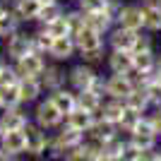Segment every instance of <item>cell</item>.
I'll return each instance as SVG.
<instances>
[{"mask_svg": "<svg viewBox=\"0 0 161 161\" xmlns=\"http://www.w3.org/2000/svg\"><path fill=\"white\" fill-rule=\"evenodd\" d=\"M99 72H96L94 67L89 65V63H80V65H75L67 75V82H70V89L75 92H82V89H89L92 84L96 82Z\"/></svg>", "mask_w": 161, "mask_h": 161, "instance_id": "5b68a950", "label": "cell"}, {"mask_svg": "<svg viewBox=\"0 0 161 161\" xmlns=\"http://www.w3.org/2000/svg\"><path fill=\"white\" fill-rule=\"evenodd\" d=\"M19 84V75H17V70H14V65H3V70H0V89L5 87H17Z\"/></svg>", "mask_w": 161, "mask_h": 161, "instance_id": "e575fe53", "label": "cell"}, {"mask_svg": "<svg viewBox=\"0 0 161 161\" xmlns=\"http://www.w3.org/2000/svg\"><path fill=\"white\" fill-rule=\"evenodd\" d=\"M75 53H77V46H75V39H72V36H60V39H53V46H51V51H48V55H51L55 63L70 60Z\"/></svg>", "mask_w": 161, "mask_h": 161, "instance_id": "9a60e30c", "label": "cell"}, {"mask_svg": "<svg viewBox=\"0 0 161 161\" xmlns=\"http://www.w3.org/2000/svg\"><path fill=\"white\" fill-rule=\"evenodd\" d=\"M144 3H156V0H142V5H144Z\"/></svg>", "mask_w": 161, "mask_h": 161, "instance_id": "681fc988", "label": "cell"}, {"mask_svg": "<svg viewBox=\"0 0 161 161\" xmlns=\"http://www.w3.org/2000/svg\"><path fill=\"white\" fill-rule=\"evenodd\" d=\"M154 75H156V80H161V55L156 58V70H154Z\"/></svg>", "mask_w": 161, "mask_h": 161, "instance_id": "ee69618b", "label": "cell"}, {"mask_svg": "<svg viewBox=\"0 0 161 161\" xmlns=\"http://www.w3.org/2000/svg\"><path fill=\"white\" fill-rule=\"evenodd\" d=\"M80 3V10L84 14H99V12H106V7H108V3L111 0H77Z\"/></svg>", "mask_w": 161, "mask_h": 161, "instance_id": "8d00e7d4", "label": "cell"}, {"mask_svg": "<svg viewBox=\"0 0 161 161\" xmlns=\"http://www.w3.org/2000/svg\"><path fill=\"white\" fill-rule=\"evenodd\" d=\"M5 63H7V60H3V58H0V70H3V65H5Z\"/></svg>", "mask_w": 161, "mask_h": 161, "instance_id": "c3c4849f", "label": "cell"}, {"mask_svg": "<svg viewBox=\"0 0 161 161\" xmlns=\"http://www.w3.org/2000/svg\"><path fill=\"white\" fill-rule=\"evenodd\" d=\"M48 99L58 106V111H60L63 115H67L70 111L77 108V92L70 89V87H60V89H55V92H51Z\"/></svg>", "mask_w": 161, "mask_h": 161, "instance_id": "5bb4252c", "label": "cell"}, {"mask_svg": "<svg viewBox=\"0 0 161 161\" xmlns=\"http://www.w3.org/2000/svg\"><path fill=\"white\" fill-rule=\"evenodd\" d=\"M34 118H36V125L43 128V130H55L65 123V115L58 111V106H55L48 96L43 101H39V106L34 111Z\"/></svg>", "mask_w": 161, "mask_h": 161, "instance_id": "7a4b0ae2", "label": "cell"}, {"mask_svg": "<svg viewBox=\"0 0 161 161\" xmlns=\"http://www.w3.org/2000/svg\"><path fill=\"white\" fill-rule=\"evenodd\" d=\"M41 5H43L41 0H14L12 10H14V14L22 19V24H24V22H36Z\"/></svg>", "mask_w": 161, "mask_h": 161, "instance_id": "ffe728a7", "label": "cell"}, {"mask_svg": "<svg viewBox=\"0 0 161 161\" xmlns=\"http://www.w3.org/2000/svg\"><path fill=\"white\" fill-rule=\"evenodd\" d=\"M125 111H128V108H125V101H120V99H106V101H103V106H101V111H99V113H94V115H101L103 120L113 123V125H120Z\"/></svg>", "mask_w": 161, "mask_h": 161, "instance_id": "ac0fdd59", "label": "cell"}, {"mask_svg": "<svg viewBox=\"0 0 161 161\" xmlns=\"http://www.w3.org/2000/svg\"><path fill=\"white\" fill-rule=\"evenodd\" d=\"M19 24H22V19L14 14L12 7H10V10H7V12L0 17V39H5V41H7L12 34L19 31Z\"/></svg>", "mask_w": 161, "mask_h": 161, "instance_id": "4316f807", "label": "cell"}, {"mask_svg": "<svg viewBox=\"0 0 161 161\" xmlns=\"http://www.w3.org/2000/svg\"><path fill=\"white\" fill-rule=\"evenodd\" d=\"M103 96H99L96 92H92V89H82V92H77V106L84 108V111H89V113H99L101 106H103Z\"/></svg>", "mask_w": 161, "mask_h": 161, "instance_id": "484cf974", "label": "cell"}, {"mask_svg": "<svg viewBox=\"0 0 161 161\" xmlns=\"http://www.w3.org/2000/svg\"><path fill=\"white\" fill-rule=\"evenodd\" d=\"M34 36V51L41 55H48V51H51V46H53V36L46 31V29L41 27L36 34H31Z\"/></svg>", "mask_w": 161, "mask_h": 161, "instance_id": "f546056e", "label": "cell"}, {"mask_svg": "<svg viewBox=\"0 0 161 161\" xmlns=\"http://www.w3.org/2000/svg\"><path fill=\"white\" fill-rule=\"evenodd\" d=\"M149 123H152V128H154V132L161 137V108H154L152 113H147Z\"/></svg>", "mask_w": 161, "mask_h": 161, "instance_id": "b9f144b4", "label": "cell"}, {"mask_svg": "<svg viewBox=\"0 0 161 161\" xmlns=\"http://www.w3.org/2000/svg\"><path fill=\"white\" fill-rule=\"evenodd\" d=\"M41 84L46 92H55V89L65 87V72H63L58 65H46V70L41 72Z\"/></svg>", "mask_w": 161, "mask_h": 161, "instance_id": "44dd1931", "label": "cell"}, {"mask_svg": "<svg viewBox=\"0 0 161 161\" xmlns=\"http://www.w3.org/2000/svg\"><path fill=\"white\" fill-rule=\"evenodd\" d=\"M29 125V118L27 113H22L19 108H10V111H3L0 113V140L3 135L7 132H19Z\"/></svg>", "mask_w": 161, "mask_h": 161, "instance_id": "9c48e42d", "label": "cell"}, {"mask_svg": "<svg viewBox=\"0 0 161 161\" xmlns=\"http://www.w3.org/2000/svg\"><path fill=\"white\" fill-rule=\"evenodd\" d=\"M108 70L113 75H130L135 70L132 65V51H111L106 55Z\"/></svg>", "mask_w": 161, "mask_h": 161, "instance_id": "7c38bea8", "label": "cell"}, {"mask_svg": "<svg viewBox=\"0 0 161 161\" xmlns=\"http://www.w3.org/2000/svg\"><path fill=\"white\" fill-rule=\"evenodd\" d=\"M96 161H118V159H113V156H106V154H103V156H99Z\"/></svg>", "mask_w": 161, "mask_h": 161, "instance_id": "7dc6e473", "label": "cell"}, {"mask_svg": "<svg viewBox=\"0 0 161 161\" xmlns=\"http://www.w3.org/2000/svg\"><path fill=\"white\" fill-rule=\"evenodd\" d=\"M94 120H96L94 113H89V111H84V108H80V106L65 115V125L72 128V130H77V132H82V135H87L89 130H92Z\"/></svg>", "mask_w": 161, "mask_h": 161, "instance_id": "4fadbf2b", "label": "cell"}, {"mask_svg": "<svg viewBox=\"0 0 161 161\" xmlns=\"http://www.w3.org/2000/svg\"><path fill=\"white\" fill-rule=\"evenodd\" d=\"M142 17H144V31H161V3H144Z\"/></svg>", "mask_w": 161, "mask_h": 161, "instance_id": "7402d4cb", "label": "cell"}, {"mask_svg": "<svg viewBox=\"0 0 161 161\" xmlns=\"http://www.w3.org/2000/svg\"><path fill=\"white\" fill-rule=\"evenodd\" d=\"M72 39H75V46H77L80 53L96 51V48H103V46H106V36H101L99 31H94V29H89V27H84L82 31H77Z\"/></svg>", "mask_w": 161, "mask_h": 161, "instance_id": "8fae6325", "label": "cell"}, {"mask_svg": "<svg viewBox=\"0 0 161 161\" xmlns=\"http://www.w3.org/2000/svg\"><path fill=\"white\" fill-rule=\"evenodd\" d=\"M84 137H87V135H82V132H77V130L67 128L65 123H63L60 130L55 132V137L48 140V154L53 156V159H65L72 149H77L82 142H84Z\"/></svg>", "mask_w": 161, "mask_h": 161, "instance_id": "6da1fadb", "label": "cell"}, {"mask_svg": "<svg viewBox=\"0 0 161 161\" xmlns=\"http://www.w3.org/2000/svg\"><path fill=\"white\" fill-rule=\"evenodd\" d=\"M12 65L17 70V75H19V80H24V77H41V72L46 70V58L41 53H29L24 58H19V60H14Z\"/></svg>", "mask_w": 161, "mask_h": 161, "instance_id": "8992f818", "label": "cell"}, {"mask_svg": "<svg viewBox=\"0 0 161 161\" xmlns=\"http://www.w3.org/2000/svg\"><path fill=\"white\" fill-rule=\"evenodd\" d=\"M123 101H125V108H128V111H135V113H142V115H147L149 108H152L147 94H144V89H132Z\"/></svg>", "mask_w": 161, "mask_h": 161, "instance_id": "603a6c76", "label": "cell"}, {"mask_svg": "<svg viewBox=\"0 0 161 161\" xmlns=\"http://www.w3.org/2000/svg\"><path fill=\"white\" fill-rule=\"evenodd\" d=\"M0 111H3V103H0Z\"/></svg>", "mask_w": 161, "mask_h": 161, "instance_id": "f907efd6", "label": "cell"}, {"mask_svg": "<svg viewBox=\"0 0 161 161\" xmlns=\"http://www.w3.org/2000/svg\"><path fill=\"white\" fill-rule=\"evenodd\" d=\"M137 39H140V31H132V29L118 27L115 24L106 36V43L111 46V51H135L137 46Z\"/></svg>", "mask_w": 161, "mask_h": 161, "instance_id": "3957f363", "label": "cell"}, {"mask_svg": "<svg viewBox=\"0 0 161 161\" xmlns=\"http://www.w3.org/2000/svg\"><path fill=\"white\" fill-rule=\"evenodd\" d=\"M156 3H161V0H156Z\"/></svg>", "mask_w": 161, "mask_h": 161, "instance_id": "f5cc1de1", "label": "cell"}, {"mask_svg": "<svg viewBox=\"0 0 161 161\" xmlns=\"http://www.w3.org/2000/svg\"><path fill=\"white\" fill-rule=\"evenodd\" d=\"M156 58L159 55L152 51H132V65L135 72H154L156 70Z\"/></svg>", "mask_w": 161, "mask_h": 161, "instance_id": "d4e9b609", "label": "cell"}, {"mask_svg": "<svg viewBox=\"0 0 161 161\" xmlns=\"http://www.w3.org/2000/svg\"><path fill=\"white\" fill-rule=\"evenodd\" d=\"M128 140L132 142V144H137V147H140L144 154H149V152H154V149H156L159 137H156V135H130Z\"/></svg>", "mask_w": 161, "mask_h": 161, "instance_id": "d6a6232c", "label": "cell"}, {"mask_svg": "<svg viewBox=\"0 0 161 161\" xmlns=\"http://www.w3.org/2000/svg\"><path fill=\"white\" fill-rule=\"evenodd\" d=\"M125 144H128V140H123L120 135H115V137H111L108 142H103V154L120 161V154H123V149H125Z\"/></svg>", "mask_w": 161, "mask_h": 161, "instance_id": "1f68e13d", "label": "cell"}, {"mask_svg": "<svg viewBox=\"0 0 161 161\" xmlns=\"http://www.w3.org/2000/svg\"><path fill=\"white\" fill-rule=\"evenodd\" d=\"M46 29L53 39H60V36H72V31H70V24H67V17L63 14V17H58L55 22H51V24H46Z\"/></svg>", "mask_w": 161, "mask_h": 161, "instance_id": "4dcf8cb0", "label": "cell"}, {"mask_svg": "<svg viewBox=\"0 0 161 161\" xmlns=\"http://www.w3.org/2000/svg\"><path fill=\"white\" fill-rule=\"evenodd\" d=\"M0 149L10 156H19L27 152V137H24V130L19 132H7L3 135V140H0Z\"/></svg>", "mask_w": 161, "mask_h": 161, "instance_id": "2e32d148", "label": "cell"}, {"mask_svg": "<svg viewBox=\"0 0 161 161\" xmlns=\"http://www.w3.org/2000/svg\"><path fill=\"white\" fill-rule=\"evenodd\" d=\"M0 103H3V111L19 108V106H22L19 89H17V87H5V89H0Z\"/></svg>", "mask_w": 161, "mask_h": 161, "instance_id": "f1b7e54d", "label": "cell"}, {"mask_svg": "<svg viewBox=\"0 0 161 161\" xmlns=\"http://www.w3.org/2000/svg\"><path fill=\"white\" fill-rule=\"evenodd\" d=\"M103 55H108L106 53V46H103V48H96V51H87V53H82V63L96 65V63H103Z\"/></svg>", "mask_w": 161, "mask_h": 161, "instance_id": "f35d334b", "label": "cell"}, {"mask_svg": "<svg viewBox=\"0 0 161 161\" xmlns=\"http://www.w3.org/2000/svg\"><path fill=\"white\" fill-rule=\"evenodd\" d=\"M24 137H27V154L41 156V154H46V152H48V140H51V137L46 135L43 128L29 123L27 128H24Z\"/></svg>", "mask_w": 161, "mask_h": 161, "instance_id": "52a82bcc", "label": "cell"}, {"mask_svg": "<svg viewBox=\"0 0 161 161\" xmlns=\"http://www.w3.org/2000/svg\"><path fill=\"white\" fill-rule=\"evenodd\" d=\"M140 118H142V113H135V111H125V115H123V120H120V125L118 128L123 130V132H132L135 130V125L140 123Z\"/></svg>", "mask_w": 161, "mask_h": 161, "instance_id": "74e56055", "label": "cell"}, {"mask_svg": "<svg viewBox=\"0 0 161 161\" xmlns=\"http://www.w3.org/2000/svg\"><path fill=\"white\" fill-rule=\"evenodd\" d=\"M87 27L99 31L101 36H108V31L115 27V22L111 19L106 12H99V14H87Z\"/></svg>", "mask_w": 161, "mask_h": 161, "instance_id": "83f0119b", "label": "cell"}, {"mask_svg": "<svg viewBox=\"0 0 161 161\" xmlns=\"http://www.w3.org/2000/svg\"><path fill=\"white\" fill-rule=\"evenodd\" d=\"M118 27L132 29V31H144V17H142V5H123L115 19Z\"/></svg>", "mask_w": 161, "mask_h": 161, "instance_id": "30bf717a", "label": "cell"}, {"mask_svg": "<svg viewBox=\"0 0 161 161\" xmlns=\"http://www.w3.org/2000/svg\"><path fill=\"white\" fill-rule=\"evenodd\" d=\"M12 161H19V159H12Z\"/></svg>", "mask_w": 161, "mask_h": 161, "instance_id": "816d5d0a", "label": "cell"}, {"mask_svg": "<svg viewBox=\"0 0 161 161\" xmlns=\"http://www.w3.org/2000/svg\"><path fill=\"white\" fill-rule=\"evenodd\" d=\"M29 53H36L34 51V36L27 31H17L12 34L10 39H7V58L10 60H19V58H24V55Z\"/></svg>", "mask_w": 161, "mask_h": 161, "instance_id": "277c9868", "label": "cell"}, {"mask_svg": "<svg viewBox=\"0 0 161 161\" xmlns=\"http://www.w3.org/2000/svg\"><path fill=\"white\" fill-rule=\"evenodd\" d=\"M144 94H147L152 108H161V80H156V75H154V80L144 87Z\"/></svg>", "mask_w": 161, "mask_h": 161, "instance_id": "d590c367", "label": "cell"}, {"mask_svg": "<svg viewBox=\"0 0 161 161\" xmlns=\"http://www.w3.org/2000/svg\"><path fill=\"white\" fill-rule=\"evenodd\" d=\"M14 156H10V154H5V152H3V149H0V161H12Z\"/></svg>", "mask_w": 161, "mask_h": 161, "instance_id": "f6af8a7d", "label": "cell"}, {"mask_svg": "<svg viewBox=\"0 0 161 161\" xmlns=\"http://www.w3.org/2000/svg\"><path fill=\"white\" fill-rule=\"evenodd\" d=\"M65 17H67V24H70V31H72V36L87 27V14L82 12L80 7H77V10H70V12H65Z\"/></svg>", "mask_w": 161, "mask_h": 161, "instance_id": "836d02e7", "label": "cell"}, {"mask_svg": "<svg viewBox=\"0 0 161 161\" xmlns=\"http://www.w3.org/2000/svg\"><path fill=\"white\" fill-rule=\"evenodd\" d=\"M63 14H65V7H63V3H60V0H51V3H43V5H41L36 22H39L41 27H46V24L55 22L58 17H63Z\"/></svg>", "mask_w": 161, "mask_h": 161, "instance_id": "cb8c5ba5", "label": "cell"}, {"mask_svg": "<svg viewBox=\"0 0 161 161\" xmlns=\"http://www.w3.org/2000/svg\"><path fill=\"white\" fill-rule=\"evenodd\" d=\"M96 120L94 125H92V130L87 132V137H92V140H99V142H108L111 137H115V135H120V128L118 125H113V123L103 120L101 115H94Z\"/></svg>", "mask_w": 161, "mask_h": 161, "instance_id": "d6986e66", "label": "cell"}, {"mask_svg": "<svg viewBox=\"0 0 161 161\" xmlns=\"http://www.w3.org/2000/svg\"><path fill=\"white\" fill-rule=\"evenodd\" d=\"M135 89L132 84V77L130 75H108L106 77V99H125V96L130 94Z\"/></svg>", "mask_w": 161, "mask_h": 161, "instance_id": "ba28073f", "label": "cell"}, {"mask_svg": "<svg viewBox=\"0 0 161 161\" xmlns=\"http://www.w3.org/2000/svg\"><path fill=\"white\" fill-rule=\"evenodd\" d=\"M147 161H161V152H156V149H154V152H149Z\"/></svg>", "mask_w": 161, "mask_h": 161, "instance_id": "7bdbcfd3", "label": "cell"}, {"mask_svg": "<svg viewBox=\"0 0 161 161\" xmlns=\"http://www.w3.org/2000/svg\"><path fill=\"white\" fill-rule=\"evenodd\" d=\"M17 89H19L22 103H34V101H39L41 94H43V84H41L39 77H24V80H19Z\"/></svg>", "mask_w": 161, "mask_h": 161, "instance_id": "e0dca14e", "label": "cell"}, {"mask_svg": "<svg viewBox=\"0 0 161 161\" xmlns=\"http://www.w3.org/2000/svg\"><path fill=\"white\" fill-rule=\"evenodd\" d=\"M7 10H10V7H7V5H5V3H3V0H0V17H3V14H5V12H7Z\"/></svg>", "mask_w": 161, "mask_h": 161, "instance_id": "bcb514c9", "label": "cell"}, {"mask_svg": "<svg viewBox=\"0 0 161 161\" xmlns=\"http://www.w3.org/2000/svg\"><path fill=\"white\" fill-rule=\"evenodd\" d=\"M65 161H96V159H94V156H92V154L87 152V149H84V147L80 144L77 149H72V152H70V154L65 156Z\"/></svg>", "mask_w": 161, "mask_h": 161, "instance_id": "ab89813d", "label": "cell"}, {"mask_svg": "<svg viewBox=\"0 0 161 161\" xmlns=\"http://www.w3.org/2000/svg\"><path fill=\"white\" fill-rule=\"evenodd\" d=\"M152 48H154V41H152V36L140 31V39H137V46H135V51H152Z\"/></svg>", "mask_w": 161, "mask_h": 161, "instance_id": "60d3db41", "label": "cell"}]
</instances>
